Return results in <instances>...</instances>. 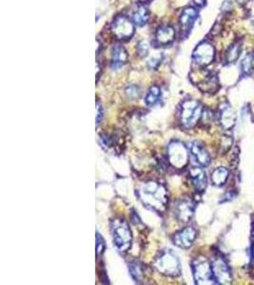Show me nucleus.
I'll return each instance as SVG.
<instances>
[{
	"label": "nucleus",
	"instance_id": "1",
	"mask_svg": "<svg viewBox=\"0 0 254 285\" xmlns=\"http://www.w3.org/2000/svg\"><path fill=\"white\" fill-rule=\"evenodd\" d=\"M138 195L147 207L159 213L163 212L168 204V190L157 182H147L138 190Z\"/></svg>",
	"mask_w": 254,
	"mask_h": 285
},
{
	"label": "nucleus",
	"instance_id": "2",
	"mask_svg": "<svg viewBox=\"0 0 254 285\" xmlns=\"http://www.w3.org/2000/svg\"><path fill=\"white\" fill-rule=\"evenodd\" d=\"M110 231L116 248L120 252L127 251L131 245L132 235L127 222L123 219L111 221Z\"/></svg>",
	"mask_w": 254,
	"mask_h": 285
},
{
	"label": "nucleus",
	"instance_id": "3",
	"mask_svg": "<svg viewBox=\"0 0 254 285\" xmlns=\"http://www.w3.org/2000/svg\"><path fill=\"white\" fill-rule=\"evenodd\" d=\"M154 267L165 276L177 277L181 274V265L171 250H164L155 259Z\"/></svg>",
	"mask_w": 254,
	"mask_h": 285
},
{
	"label": "nucleus",
	"instance_id": "4",
	"mask_svg": "<svg viewBox=\"0 0 254 285\" xmlns=\"http://www.w3.org/2000/svg\"><path fill=\"white\" fill-rule=\"evenodd\" d=\"M204 109L202 105L198 101L189 99L183 102L180 112H179V119L182 125L186 128H190L196 125L203 115Z\"/></svg>",
	"mask_w": 254,
	"mask_h": 285
},
{
	"label": "nucleus",
	"instance_id": "5",
	"mask_svg": "<svg viewBox=\"0 0 254 285\" xmlns=\"http://www.w3.org/2000/svg\"><path fill=\"white\" fill-rule=\"evenodd\" d=\"M192 273L194 281L197 285H212L215 284V279L212 271V264L204 259H196L192 263Z\"/></svg>",
	"mask_w": 254,
	"mask_h": 285
},
{
	"label": "nucleus",
	"instance_id": "6",
	"mask_svg": "<svg viewBox=\"0 0 254 285\" xmlns=\"http://www.w3.org/2000/svg\"><path fill=\"white\" fill-rule=\"evenodd\" d=\"M110 31L117 39L127 40L134 34V24L125 16H117L111 23Z\"/></svg>",
	"mask_w": 254,
	"mask_h": 285
},
{
	"label": "nucleus",
	"instance_id": "7",
	"mask_svg": "<svg viewBox=\"0 0 254 285\" xmlns=\"http://www.w3.org/2000/svg\"><path fill=\"white\" fill-rule=\"evenodd\" d=\"M215 57V49L208 41L201 42L194 49L192 54V61L198 67H207L212 63Z\"/></svg>",
	"mask_w": 254,
	"mask_h": 285
},
{
	"label": "nucleus",
	"instance_id": "8",
	"mask_svg": "<svg viewBox=\"0 0 254 285\" xmlns=\"http://www.w3.org/2000/svg\"><path fill=\"white\" fill-rule=\"evenodd\" d=\"M190 151L184 143L180 142H170L168 147V156L169 163L176 168H182L187 165Z\"/></svg>",
	"mask_w": 254,
	"mask_h": 285
},
{
	"label": "nucleus",
	"instance_id": "9",
	"mask_svg": "<svg viewBox=\"0 0 254 285\" xmlns=\"http://www.w3.org/2000/svg\"><path fill=\"white\" fill-rule=\"evenodd\" d=\"M192 80L203 92L214 93L217 91L219 88L216 75L210 71H198L197 79Z\"/></svg>",
	"mask_w": 254,
	"mask_h": 285
},
{
	"label": "nucleus",
	"instance_id": "10",
	"mask_svg": "<svg viewBox=\"0 0 254 285\" xmlns=\"http://www.w3.org/2000/svg\"><path fill=\"white\" fill-rule=\"evenodd\" d=\"M198 17V11L193 7H187L183 10L179 18V26L182 38H186L190 35L195 20Z\"/></svg>",
	"mask_w": 254,
	"mask_h": 285
},
{
	"label": "nucleus",
	"instance_id": "11",
	"mask_svg": "<svg viewBox=\"0 0 254 285\" xmlns=\"http://www.w3.org/2000/svg\"><path fill=\"white\" fill-rule=\"evenodd\" d=\"M214 279L218 284L229 285L232 283V272L228 264L222 258H216L212 264Z\"/></svg>",
	"mask_w": 254,
	"mask_h": 285
},
{
	"label": "nucleus",
	"instance_id": "12",
	"mask_svg": "<svg viewBox=\"0 0 254 285\" xmlns=\"http://www.w3.org/2000/svg\"><path fill=\"white\" fill-rule=\"evenodd\" d=\"M174 216L177 220L183 223L189 222L194 212V204L190 199H183L178 202L173 206Z\"/></svg>",
	"mask_w": 254,
	"mask_h": 285
},
{
	"label": "nucleus",
	"instance_id": "13",
	"mask_svg": "<svg viewBox=\"0 0 254 285\" xmlns=\"http://www.w3.org/2000/svg\"><path fill=\"white\" fill-rule=\"evenodd\" d=\"M195 239L196 230L193 227L189 226L182 229L181 231L177 232L173 236L172 241L176 246L180 247L182 249H189L192 245Z\"/></svg>",
	"mask_w": 254,
	"mask_h": 285
},
{
	"label": "nucleus",
	"instance_id": "14",
	"mask_svg": "<svg viewBox=\"0 0 254 285\" xmlns=\"http://www.w3.org/2000/svg\"><path fill=\"white\" fill-rule=\"evenodd\" d=\"M189 151L190 157L199 166L206 167L211 163V156L206 147L201 142H191Z\"/></svg>",
	"mask_w": 254,
	"mask_h": 285
},
{
	"label": "nucleus",
	"instance_id": "15",
	"mask_svg": "<svg viewBox=\"0 0 254 285\" xmlns=\"http://www.w3.org/2000/svg\"><path fill=\"white\" fill-rule=\"evenodd\" d=\"M175 39V31L171 26L163 25L155 33V43L158 46H168Z\"/></svg>",
	"mask_w": 254,
	"mask_h": 285
},
{
	"label": "nucleus",
	"instance_id": "16",
	"mask_svg": "<svg viewBox=\"0 0 254 285\" xmlns=\"http://www.w3.org/2000/svg\"><path fill=\"white\" fill-rule=\"evenodd\" d=\"M190 178L193 187L198 191L203 192L208 185L207 175L202 167L194 166L190 170Z\"/></svg>",
	"mask_w": 254,
	"mask_h": 285
},
{
	"label": "nucleus",
	"instance_id": "17",
	"mask_svg": "<svg viewBox=\"0 0 254 285\" xmlns=\"http://www.w3.org/2000/svg\"><path fill=\"white\" fill-rule=\"evenodd\" d=\"M235 112L230 105L225 104L220 107L219 121L224 128L226 129L232 128L235 124Z\"/></svg>",
	"mask_w": 254,
	"mask_h": 285
},
{
	"label": "nucleus",
	"instance_id": "18",
	"mask_svg": "<svg viewBox=\"0 0 254 285\" xmlns=\"http://www.w3.org/2000/svg\"><path fill=\"white\" fill-rule=\"evenodd\" d=\"M127 60V54L126 50L120 46L116 45L112 49V58H111V69L119 70L121 69Z\"/></svg>",
	"mask_w": 254,
	"mask_h": 285
},
{
	"label": "nucleus",
	"instance_id": "19",
	"mask_svg": "<svg viewBox=\"0 0 254 285\" xmlns=\"http://www.w3.org/2000/svg\"><path fill=\"white\" fill-rule=\"evenodd\" d=\"M148 18V11L144 5H138L131 14V21L137 27H142L147 24Z\"/></svg>",
	"mask_w": 254,
	"mask_h": 285
},
{
	"label": "nucleus",
	"instance_id": "20",
	"mask_svg": "<svg viewBox=\"0 0 254 285\" xmlns=\"http://www.w3.org/2000/svg\"><path fill=\"white\" fill-rule=\"evenodd\" d=\"M242 51V43L240 41H236L233 43L225 54V61L227 63H234L239 58Z\"/></svg>",
	"mask_w": 254,
	"mask_h": 285
},
{
	"label": "nucleus",
	"instance_id": "21",
	"mask_svg": "<svg viewBox=\"0 0 254 285\" xmlns=\"http://www.w3.org/2000/svg\"><path fill=\"white\" fill-rule=\"evenodd\" d=\"M162 96L161 89L157 86H152L148 89L145 97V104L148 107H153L160 101Z\"/></svg>",
	"mask_w": 254,
	"mask_h": 285
},
{
	"label": "nucleus",
	"instance_id": "22",
	"mask_svg": "<svg viewBox=\"0 0 254 285\" xmlns=\"http://www.w3.org/2000/svg\"><path fill=\"white\" fill-rule=\"evenodd\" d=\"M228 178H229V170L226 167H218L212 174V183L217 186L225 184Z\"/></svg>",
	"mask_w": 254,
	"mask_h": 285
},
{
	"label": "nucleus",
	"instance_id": "23",
	"mask_svg": "<svg viewBox=\"0 0 254 285\" xmlns=\"http://www.w3.org/2000/svg\"><path fill=\"white\" fill-rule=\"evenodd\" d=\"M242 71L246 74L254 73V52L247 54L242 61Z\"/></svg>",
	"mask_w": 254,
	"mask_h": 285
},
{
	"label": "nucleus",
	"instance_id": "24",
	"mask_svg": "<svg viewBox=\"0 0 254 285\" xmlns=\"http://www.w3.org/2000/svg\"><path fill=\"white\" fill-rule=\"evenodd\" d=\"M128 270H129L131 278L136 283H139L142 280V278H143V270H142L140 264L135 263V262L134 263H130L128 265Z\"/></svg>",
	"mask_w": 254,
	"mask_h": 285
},
{
	"label": "nucleus",
	"instance_id": "25",
	"mask_svg": "<svg viewBox=\"0 0 254 285\" xmlns=\"http://www.w3.org/2000/svg\"><path fill=\"white\" fill-rule=\"evenodd\" d=\"M162 54L160 53H157V54H153L148 60V67L150 69V70H156L158 68V66L161 64V61H162Z\"/></svg>",
	"mask_w": 254,
	"mask_h": 285
},
{
	"label": "nucleus",
	"instance_id": "26",
	"mask_svg": "<svg viewBox=\"0 0 254 285\" xmlns=\"http://www.w3.org/2000/svg\"><path fill=\"white\" fill-rule=\"evenodd\" d=\"M126 94H127V98H129L130 100H135L139 97L140 91H139V88L135 85H130L128 86L126 90H125Z\"/></svg>",
	"mask_w": 254,
	"mask_h": 285
},
{
	"label": "nucleus",
	"instance_id": "27",
	"mask_svg": "<svg viewBox=\"0 0 254 285\" xmlns=\"http://www.w3.org/2000/svg\"><path fill=\"white\" fill-rule=\"evenodd\" d=\"M105 247H106V244H105L104 239L102 238V236L98 232H96V254H97V256L101 255L104 252Z\"/></svg>",
	"mask_w": 254,
	"mask_h": 285
},
{
	"label": "nucleus",
	"instance_id": "28",
	"mask_svg": "<svg viewBox=\"0 0 254 285\" xmlns=\"http://www.w3.org/2000/svg\"><path fill=\"white\" fill-rule=\"evenodd\" d=\"M148 53V45L145 41H141L137 45V54L141 57H145Z\"/></svg>",
	"mask_w": 254,
	"mask_h": 285
},
{
	"label": "nucleus",
	"instance_id": "29",
	"mask_svg": "<svg viewBox=\"0 0 254 285\" xmlns=\"http://www.w3.org/2000/svg\"><path fill=\"white\" fill-rule=\"evenodd\" d=\"M96 125H98L100 122H101V120H102V118H103V107L101 106V104L100 103H96Z\"/></svg>",
	"mask_w": 254,
	"mask_h": 285
},
{
	"label": "nucleus",
	"instance_id": "30",
	"mask_svg": "<svg viewBox=\"0 0 254 285\" xmlns=\"http://www.w3.org/2000/svg\"><path fill=\"white\" fill-rule=\"evenodd\" d=\"M206 1H207V0H193V2H194L197 6H203V5H205Z\"/></svg>",
	"mask_w": 254,
	"mask_h": 285
},
{
	"label": "nucleus",
	"instance_id": "31",
	"mask_svg": "<svg viewBox=\"0 0 254 285\" xmlns=\"http://www.w3.org/2000/svg\"><path fill=\"white\" fill-rule=\"evenodd\" d=\"M139 2H146V1H148V0H138Z\"/></svg>",
	"mask_w": 254,
	"mask_h": 285
},
{
	"label": "nucleus",
	"instance_id": "32",
	"mask_svg": "<svg viewBox=\"0 0 254 285\" xmlns=\"http://www.w3.org/2000/svg\"><path fill=\"white\" fill-rule=\"evenodd\" d=\"M253 24L254 25V18H253Z\"/></svg>",
	"mask_w": 254,
	"mask_h": 285
}]
</instances>
